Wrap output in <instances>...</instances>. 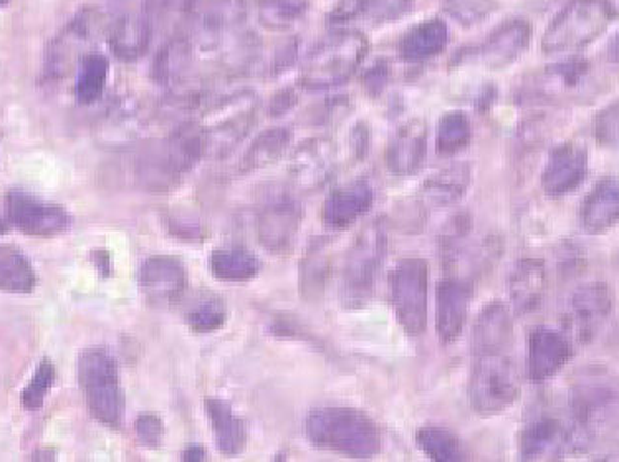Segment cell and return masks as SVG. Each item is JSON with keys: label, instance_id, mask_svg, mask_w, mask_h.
<instances>
[{"label": "cell", "instance_id": "cell-33", "mask_svg": "<svg viewBox=\"0 0 619 462\" xmlns=\"http://www.w3.org/2000/svg\"><path fill=\"white\" fill-rule=\"evenodd\" d=\"M290 138H292L290 130L282 126H273V128L262 131L252 141L249 149L245 151L244 159H242V171L254 173V171H259V169H265V166L273 165L275 161H279L282 153L287 151Z\"/></svg>", "mask_w": 619, "mask_h": 462}, {"label": "cell", "instance_id": "cell-28", "mask_svg": "<svg viewBox=\"0 0 619 462\" xmlns=\"http://www.w3.org/2000/svg\"><path fill=\"white\" fill-rule=\"evenodd\" d=\"M471 184V169L465 163L445 166L421 184L419 198L429 208H445L461 201Z\"/></svg>", "mask_w": 619, "mask_h": 462}, {"label": "cell", "instance_id": "cell-35", "mask_svg": "<svg viewBox=\"0 0 619 462\" xmlns=\"http://www.w3.org/2000/svg\"><path fill=\"white\" fill-rule=\"evenodd\" d=\"M35 287L34 267L12 245H0V292L28 294Z\"/></svg>", "mask_w": 619, "mask_h": 462}, {"label": "cell", "instance_id": "cell-17", "mask_svg": "<svg viewBox=\"0 0 619 462\" xmlns=\"http://www.w3.org/2000/svg\"><path fill=\"white\" fill-rule=\"evenodd\" d=\"M472 287L467 280L445 279L437 287L436 327L439 340L451 345L461 337L469 308H471Z\"/></svg>", "mask_w": 619, "mask_h": 462}, {"label": "cell", "instance_id": "cell-6", "mask_svg": "<svg viewBox=\"0 0 619 462\" xmlns=\"http://www.w3.org/2000/svg\"><path fill=\"white\" fill-rule=\"evenodd\" d=\"M613 18L610 0H573L553 18L541 47L545 53L578 52L600 37Z\"/></svg>", "mask_w": 619, "mask_h": 462}, {"label": "cell", "instance_id": "cell-41", "mask_svg": "<svg viewBox=\"0 0 619 462\" xmlns=\"http://www.w3.org/2000/svg\"><path fill=\"white\" fill-rule=\"evenodd\" d=\"M53 383H55V367L52 361L44 358L22 394V401L28 410H40L44 406L45 396L50 393Z\"/></svg>", "mask_w": 619, "mask_h": 462}, {"label": "cell", "instance_id": "cell-53", "mask_svg": "<svg viewBox=\"0 0 619 462\" xmlns=\"http://www.w3.org/2000/svg\"><path fill=\"white\" fill-rule=\"evenodd\" d=\"M298 55V42L297 40H288L285 42V45L280 47L279 52H277V57H275V63H273V71H275V75H280L282 71H288L295 62H297Z\"/></svg>", "mask_w": 619, "mask_h": 462}, {"label": "cell", "instance_id": "cell-44", "mask_svg": "<svg viewBox=\"0 0 619 462\" xmlns=\"http://www.w3.org/2000/svg\"><path fill=\"white\" fill-rule=\"evenodd\" d=\"M204 0H146L143 2V12L148 14L151 24L158 18L167 17V14H192L201 9Z\"/></svg>", "mask_w": 619, "mask_h": 462}, {"label": "cell", "instance_id": "cell-23", "mask_svg": "<svg viewBox=\"0 0 619 462\" xmlns=\"http://www.w3.org/2000/svg\"><path fill=\"white\" fill-rule=\"evenodd\" d=\"M611 310L613 294L611 288L604 282H590L576 288L570 297V315L583 340L598 330V325L611 314Z\"/></svg>", "mask_w": 619, "mask_h": 462}, {"label": "cell", "instance_id": "cell-15", "mask_svg": "<svg viewBox=\"0 0 619 462\" xmlns=\"http://www.w3.org/2000/svg\"><path fill=\"white\" fill-rule=\"evenodd\" d=\"M186 284V267L175 257L156 255L141 265V292L151 304H173L183 297Z\"/></svg>", "mask_w": 619, "mask_h": 462}, {"label": "cell", "instance_id": "cell-39", "mask_svg": "<svg viewBox=\"0 0 619 462\" xmlns=\"http://www.w3.org/2000/svg\"><path fill=\"white\" fill-rule=\"evenodd\" d=\"M310 0H259V22L273 32H285L305 17Z\"/></svg>", "mask_w": 619, "mask_h": 462}, {"label": "cell", "instance_id": "cell-56", "mask_svg": "<svg viewBox=\"0 0 619 462\" xmlns=\"http://www.w3.org/2000/svg\"><path fill=\"white\" fill-rule=\"evenodd\" d=\"M95 261L98 271H103V275L110 272V255L106 254V251H96Z\"/></svg>", "mask_w": 619, "mask_h": 462}, {"label": "cell", "instance_id": "cell-13", "mask_svg": "<svg viewBox=\"0 0 619 462\" xmlns=\"http://www.w3.org/2000/svg\"><path fill=\"white\" fill-rule=\"evenodd\" d=\"M7 212L10 222L28 236H57L71 227L67 209L60 204L40 201L28 192H10L7 198Z\"/></svg>", "mask_w": 619, "mask_h": 462}, {"label": "cell", "instance_id": "cell-4", "mask_svg": "<svg viewBox=\"0 0 619 462\" xmlns=\"http://www.w3.org/2000/svg\"><path fill=\"white\" fill-rule=\"evenodd\" d=\"M369 52L365 35L355 30H343L328 35L308 53L300 85L308 90H328L340 87L355 75Z\"/></svg>", "mask_w": 619, "mask_h": 462}, {"label": "cell", "instance_id": "cell-5", "mask_svg": "<svg viewBox=\"0 0 619 462\" xmlns=\"http://www.w3.org/2000/svg\"><path fill=\"white\" fill-rule=\"evenodd\" d=\"M204 158H206L204 128L192 123L183 126L141 159V183L148 191H169L184 175H189Z\"/></svg>", "mask_w": 619, "mask_h": 462}, {"label": "cell", "instance_id": "cell-48", "mask_svg": "<svg viewBox=\"0 0 619 462\" xmlns=\"http://www.w3.org/2000/svg\"><path fill=\"white\" fill-rule=\"evenodd\" d=\"M371 0H341L340 4L330 12L332 24H345L357 18H365Z\"/></svg>", "mask_w": 619, "mask_h": 462}, {"label": "cell", "instance_id": "cell-10", "mask_svg": "<svg viewBox=\"0 0 619 462\" xmlns=\"http://www.w3.org/2000/svg\"><path fill=\"white\" fill-rule=\"evenodd\" d=\"M255 112L257 96L252 90H239L212 106L209 123H202L206 136V158H226L230 151H234L254 128Z\"/></svg>", "mask_w": 619, "mask_h": 462}, {"label": "cell", "instance_id": "cell-8", "mask_svg": "<svg viewBox=\"0 0 619 462\" xmlns=\"http://www.w3.org/2000/svg\"><path fill=\"white\" fill-rule=\"evenodd\" d=\"M570 445L585 451L598 431L619 416V380L588 378L578 384L570 398Z\"/></svg>", "mask_w": 619, "mask_h": 462}, {"label": "cell", "instance_id": "cell-40", "mask_svg": "<svg viewBox=\"0 0 619 462\" xmlns=\"http://www.w3.org/2000/svg\"><path fill=\"white\" fill-rule=\"evenodd\" d=\"M227 320V308L224 300L216 297L204 298L192 305L186 314V323L192 332L212 333L220 330Z\"/></svg>", "mask_w": 619, "mask_h": 462}, {"label": "cell", "instance_id": "cell-29", "mask_svg": "<svg viewBox=\"0 0 619 462\" xmlns=\"http://www.w3.org/2000/svg\"><path fill=\"white\" fill-rule=\"evenodd\" d=\"M108 40L116 57H120L122 62H136L148 52L151 20L146 12L124 14L114 22Z\"/></svg>", "mask_w": 619, "mask_h": 462}, {"label": "cell", "instance_id": "cell-25", "mask_svg": "<svg viewBox=\"0 0 619 462\" xmlns=\"http://www.w3.org/2000/svg\"><path fill=\"white\" fill-rule=\"evenodd\" d=\"M547 269L537 259L517 262L510 275V300L517 314L535 312L547 294Z\"/></svg>", "mask_w": 619, "mask_h": 462}, {"label": "cell", "instance_id": "cell-42", "mask_svg": "<svg viewBox=\"0 0 619 462\" xmlns=\"http://www.w3.org/2000/svg\"><path fill=\"white\" fill-rule=\"evenodd\" d=\"M445 10L462 26H474L494 10V0H445Z\"/></svg>", "mask_w": 619, "mask_h": 462}, {"label": "cell", "instance_id": "cell-51", "mask_svg": "<svg viewBox=\"0 0 619 462\" xmlns=\"http://www.w3.org/2000/svg\"><path fill=\"white\" fill-rule=\"evenodd\" d=\"M345 110H348V98L345 96H333L332 100L316 106V114H312V116L316 118V123H325L330 122L332 118H338Z\"/></svg>", "mask_w": 619, "mask_h": 462}, {"label": "cell", "instance_id": "cell-22", "mask_svg": "<svg viewBox=\"0 0 619 462\" xmlns=\"http://www.w3.org/2000/svg\"><path fill=\"white\" fill-rule=\"evenodd\" d=\"M332 277V239L316 237L298 265V290L306 302L322 300Z\"/></svg>", "mask_w": 619, "mask_h": 462}, {"label": "cell", "instance_id": "cell-45", "mask_svg": "<svg viewBox=\"0 0 619 462\" xmlns=\"http://www.w3.org/2000/svg\"><path fill=\"white\" fill-rule=\"evenodd\" d=\"M412 0H371L365 18L375 24L396 22L410 10Z\"/></svg>", "mask_w": 619, "mask_h": 462}, {"label": "cell", "instance_id": "cell-31", "mask_svg": "<svg viewBox=\"0 0 619 462\" xmlns=\"http://www.w3.org/2000/svg\"><path fill=\"white\" fill-rule=\"evenodd\" d=\"M447 42H449L447 24L439 18H429L402 35L398 52L404 62H426L429 57L444 52Z\"/></svg>", "mask_w": 619, "mask_h": 462}, {"label": "cell", "instance_id": "cell-20", "mask_svg": "<svg viewBox=\"0 0 619 462\" xmlns=\"http://www.w3.org/2000/svg\"><path fill=\"white\" fill-rule=\"evenodd\" d=\"M530 40L532 26L522 18H515L490 34L477 50V60L489 69H504L525 52Z\"/></svg>", "mask_w": 619, "mask_h": 462}, {"label": "cell", "instance_id": "cell-52", "mask_svg": "<svg viewBox=\"0 0 619 462\" xmlns=\"http://www.w3.org/2000/svg\"><path fill=\"white\" fill-rule=\"evenodd\" d=\"M298 95L295 88H282L277 95L270 98L269 112L270 116H285V114L297 105Z\"/></svg>", "mask_w": 619, "mask_h": 462}, {"label": "cell", "instance_id": "cell-2", "mask_svg": "<svg viewBox=\"0 0 619 462\" xmlns=\"http://www.w3.org/2000/svg\"><path fill=\"white\" fill-rule=\"evenodd\" d=\"M388 251V227L384 219L366 224L348 249L341 269L340 304L359 310L375 294L376 279Z\"/></svg>", "mask_w": 619, "mask_h": 462}, {"label": "cell", "instance_id": "cell-9", "mask_svg": "<svg viewBox=\"0 0 619 462\" xmlns=\"http://www.w3.org/2000/svg\"><path fill=\"white\" fill-rule=\"evenodd\" d=\"M428 262L406 257L396 262L391 275V302L396 322L410 337H419L428 330Z\"/></svg>", "mask_w": 619, "mask_h": 462}, {"label": "cell", "instance_id": "cell-54", "mask_svg": "<svg viewBox=\"0 0 619 462\" xmlns=\"http://www.w3.org/2000/svg\"><path fill=\"white\" fill-rule=\"evenodd\" d=\"M596 461H619V426L606 436L598 453L594 454Z\"/></svg>", "mask_w": 619, "mask_h": 462}, {"label": "cell", "instance_id": "cell-7", "mask_svg": "<svg viewBox=\"0 0 619 462\" xmlns=\"http://www.w3.org/2000/svg\"><path fill=\"white\" fill-rule=\"evenodd\" d=\"M79 383L90 413L106 428H120L126 400L116 358L103 347L83 351L79 357Z\"/></svg>", "mask_w": 619, "mask_h": 462}, {"label": "cell", "instance_id": "cell-16", "mask_svg": "<svg viewBox=\"0 0 619 462\" xmlns=\"http://www.w3.org/2000/svg\"><path fill=\"white\" fill-rule=\"evenodd\" d=\"M588 175V153L576 143H563L553 149L541 175V186L553 198L565 196L585 183Z\"/></svg>", "mask_w": 619, "mask_h": 462}, {"label": "cell", "instance_id": "cell-30", "mask_svg": "<svg viewBox=\"0 0 619 462\" xmlns=\"http://www.w3.org/2000/svg\"><path fill=\"white\" fill-rule=\"evenodd\" d=\"M206 413H209L212 436L218 445L220 453L226 456H236L244 453L247 445V428L244 419L227 406L226 401L218 398L206 400Z\"/></svg>", "mask_w": 619, "mask_h": 462}, {"label": "cell", "instance_id": "cell-36", "mask_svg": "<svg viewBox=\"0 0 619 462\" xmlns=\"http://www.w3.org/2000/svg\"><path fill=\"white\" fill-rule=\"evenodd\" d=\"M416 445L436 462L467 461L461 439L451 429L441 426H424L416 431Z\"/></svg>", "mask_w": 619, "mask_h": 462}, {"label": "cell", "instance_id": "cell-24", "mask_svg": "<svg viewBox=\"0 0 619 462\" xmlns=\"http://www.w3.org/2000/svg\"><path fill=\"white\" fill-rule=\"evenodd\" d=\"M580 224L586 234L600 236L619 224V179L610 176L596 184L586 196L580 212Z\"/></svg>", "mask_w": 619, "mask_h": 462}, {"label": "cell", "instance_id": "cell-14", "mask_svg": "<svg viewBox=\"0 0 619 462\" xmlns=\"http://www.w3.org/2000/svg\"><path fill=\"white\" fill-rule=\"evenodd\" d=\"M573 357V343L567 333L549 325H537L527 335V378L533 384L547 383Z\"/></svg>", "mask_w": 619, "mask_h": 462}, {"label": "cell", "instance_id": "cell-21", "mask_svg": "<svg viewBox=\"0 0 619 462\" xmlns=\"http://www.w3.org/2000/svg\"><path fill=\"white\" fill-rule=\"evenodd\" d=\"M428 153V128L424 120H410L396 131L386 153L384 163L393 175L406 176L418 171Z\"/></svg>", "mask_w": 619, "mask_h": 462}, {"label": "cell", "instance_id": "cell-37", "mask_svg": "<svg viewBox=\"0 0 619 462\" xmlns=\"http://www.w3.org/2000/svg\"><path fill=\"white\" fill-rule=\"evenodd\" d=\"M108 73H110V63L105 55L88 53L81 60L79 77L75 87L81 105H93L103 96Z\"/></svg>", "mask_w": 619, "mask_h": 462}, {"label": "cell", "instance_id": "cell-1", "mask_svg": "<svg viewBox=\"0 0 619 462\" xmlns=\"http://www.w3.org/2000/svg\"><path fill=\"white\" fill-rule=\"evenodd\" d=\"M305 436L318 449L353 459H371L383 451L381 429L357 408H316L306 416Z\"/></svg>", "mask_w": 619, "mask_h": 462}, {"label": "cell", "instance_id": "cell-38", "mask_svg": "<svg viewBox=\"0 0 619 462\" xmlns=\"http://www.w3.org/2000/svg\"><path fill=\"white\" fill-rule=\"evenodd\" d=\"M471 120L467 114L459 110L444 114L437 128V151L441 155L451 158L455 153H459L471 143Z\"/></svg>", "mask_w": 619, "mask_h": 462}, {"label": "cell", "instance_id": "cell-58", "mask_svg": "<svg viewBox=\"0 0 619 462\" xmlns=\"http://www.w3.org/2000/svg\"><path fill=\"white\" fill-rule=\"evenodd\" d=\"M10 0H0V9H4L9 4Z\"/></svg>", "mask_w": 619, "mask_h": 462}, {"label": "cell", "instance_id": "cell-26", "mask_svg": "<svg viewBox=\"0 0 619 462\" xmlns=\"http://www.w3.org/2000/svg\"><path fill=\"white\" fill-rule=\"evenodd\" d=\"M247 17L244 0H214L202 12L196 35L202 47H218L230 32H234Z\"/></svg>", "mask_w": 619, "mask_h": 462}, {"label": "cell", "instance_id": "cell-32", "mask_svg": "<svg viewBox=\"0 0 619 462\" xmlns=\"http://www.w3.org/2000/svg\"><path fill=\"white\" fill-rule=\"evenodd\" d=\"M210 272L222 282H249L262 272V261L244 247H220L210 255Z\"/></svg>", "mask_w": 619, "mask_h": 462}, {"label": "cell", "instance_id": "cell-19", "mask_svg": "<svg viewBox=\"0 0 619 462\" xmlns=\"http://www.w3.org/2000/svg\"><path fill=\"white\" fill-rule=\"evenodd\" d=\"M570 447V429L557 418L541 416L520 433L522 461H553Z\"/></svg>", "mask_w": 619, "mask_h": 462}, {"label": "cell", "instance_id": "cell-18", "mask_svg": "<svg viewBox=\"0 0 619 462\" xmlns=\"http://www.w3.org/2000/svg\"><path fill=\"white\" fill-rule=\"evenodd\" d=\"M375 202V189L366 181L343 184L325 198L322 206L323 226L341 232L357 224Z\"/></svg>", "mask_w": 619, "mask_h": 462}, {"label": "cell", "instance_id": "cell-12", "mask_svg": "<svg viewBox=\"0 0 619 462\" xmlns=\"http://www.w3.org/2000/svg\"><path fill=\"white\" fill-rule=\"evenodd\" d=\"M305 209L300 202L290 196H280L263 206L257 216V239L269 254L285 255L297 241L298 232L302 226Z\"/></svg>", "mask_w": 619, "mask_h": 462}, {"label": "cell", "instance_id": "cell-43", "mask_svg": "<svg viewBox=\"0 0 619 462\" xmlns=\"http://www.w3.org/2000/svg\"><path fill=\"white\" fill-rule=\"evenodd\" d=\"M167 229L181 241H192V244H199L209 237L206 224L189 212H171L167 216Z\"/></svg>", "mask_w": 619, "mask_h": 462}, {"label": "cell", "instance_id": "cell-47", "mask_svg": "<svg viewBox=\"0 0 619 462\" xmlns=\"http://www.w3.org/2000/svg\"><path fill=\"white\" fill-rule=\"evenodd\" d=\"M596 138L604 146H619V100L598 114Z\"/></svg>", "mask_w": 619, "mask_h": 462}, {"label": "cell", "instance_id": "cell-50", "mask_svg": "<svg viewBox=\"0 0 619 462\" xmlns=\"http://www.w3.org/2000/svg\"><path fill=\"white\" fill-rule=\"evenodd\" d=\"M348 146H350L351 161H361L365 158L366 149H369V128L365 122H359L351 128L350 138H348Z\"/></svg>", "mask_w": 619, "mask_h": 462}, {"label": "cell", "instance_id": "cell-49", "mask_svg": "<svg viewBox=\"0 0 619 462\" xmlns=\"http://www.w3.org/2000/svg\"><path fill=\"white\" fill-rule=\"evenodd\" d=\"M391 80V63L376 62L363 77V87L371 96L381 95Z\"/></svg>", "mask_w": 619, "mask_h": 462}, {"label": "cell", "instance_id": "cell-57", "mask_svg": "<svg viewBox=\"0 0 619 462\" xmlns=\"http://www.w3.org/2000/svg\"><path fill=\"white\" fill-rule=\"evenodd\" d=\"M7 234V224H4V219L0 218V236H4Z\"/></svg>", "mask_w": 619, "mask_h": 462}, {"label": "cell", "instance_id": "cell-27", "mask_svg": "<svg viewBox=\"0 0 619 462\" xmlns=\"http://www.w3.org/2000/svg\"><path fill=\"white\" fill-rule=\"evenodd\" d=\"M472 353L514 347V322L506 305L494 302L480 312L471 340Z\"/></svg>", "mask_w": 619, "mask_h": 462}, {"label": "cell", "instance_id": "cell-34", "mask_svg": "<svg viewBox=\"0 0 619 462\" xmlns=\"http://www.w3.org/2000/svg\"><path fill=\"white\" fill-rule=\"evenodd\" d=\"M192 57H194V50L191 40L173 37L158 53L151 67V77L158 80L159 85H175L183 79L186 71L191 69Z\"/></svg>", "mask_w": 619, "mask_h": 462}, {"label": "cell", "instance_id": "cell-3", "mask_svg": "<svg viewBox=\"0 0 619 462\" xmlns=\"http://www.w3.org/2000/svg\"><path fill=\"white\" fill-rule=\"evenodd\" d=\"M514 347L472 353L469 400L479 416H498L520 398V376L515 367Z\"/></svg>", "mask_w": 619, "mask_h": 462}, {"label": "cell", "instance_id": "cell-55", "mask_svg": "<svg viewBox=\"0 0 619 462\" xmlns=\"http://www.w3.org/2000/svg\"><path fill=\"white\" fill-rule=\"evenodd\" d=\"M183 461L186 462H201L206 461V451L199 445H192L183 453Z\"/></svg>", "mask_w": 619, "mask_h": 462}, {"label": "cell", "instance_id": "cell-46", "mask_svg": "<svg viewBox=\"0 0 619 462\" xmlns=\"http://www.w3.org/2000/svg\"><path fill=\"white\" fill-rule=\"evenodd\" d=\"M136 437L141 445L148 449H158L166 436V426L158 416L153 413H143L140 418L136 419Z\"/></svg>", "mask_w": 619, "mask_h": 462}, {"label": "cell", "instance_id": "cell-11", "mask_svg": "<svg viewBox=\"0 0 619 462\" xmlns=\"http://www.w3.org/2000/svg\"><path fill=\"white\" fill-rule=\"evenodd\" d=\"M338 169V146L332 138L316 136L302 141L288 163L292 189L314 192L328 183Z\"/></svg>", "mask_w": 619, "mask_h": 462}]
</instances>
